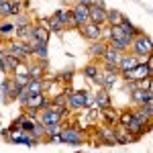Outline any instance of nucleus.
<instances>
[{
    "label": "nucleus",
    "instance_id": "nucleus-1",
    "mask_svg": "<svg viewBox=\"0 0 153 153\" xmlns=\"http://www.w3.org/2000/svg\"><path fill=\"white\" fill-rule=\"evenodd\" d=\"M123 76H125L127 82H139V80H143V78H149V76H151V70H149L147 61H139L133 70L123 71Z\"/></svg>",
    "mask_w": 153,
    "mask_h": 153
},
{
    "label": "nucleus",
    "instance_id": "nucleus-2",
    "mask_svg": "<svg viewBox=\"0 0 153 153\" xmlns=\"http://www.w3.org/2000/svg\"><path fill=\"white\" fill-rule=\"evenodd\" d=\"M133 47H135V53L139 57H149V53H153V43L149 37L139 35V39L133 41Z\"/></svg>",
    "mask_w": 153,
    "mask_h": 153
},
{
    "label": "nucleus",
    "instance_id": "nucleus-3",
    "mask_svg": "<svg viewBox=\"0 0 153 153\" xmlns=\"http://www.w3.org/2000/svg\"><path fill=\"white\" fill-rule=\"evenodd\" d=\"M90 21L96 25H102L106 21V10H104V4L102 2H96V4H90Z\"/></svg>",
    "mask_w": 153,
    "mask_h": 153
},
{
    "label": "nucleus",
    "instance_id": "nucleus-4",
    "mask_svg": "<svg viewBox=\"0 0 153 153\" xmlns=\"http://www.w3.org/2000/svg\"><path fill=\"white\" fill-rule=\"evenodd\" d=\"M71 14L76 16V21H78L80 27L90 21V8H88L86 4H76V6H74V10H71Z\"/></svg>",
    "mask_w": 153,
    "mask_h": 153
},
{
    "label": "nucleus",
    "instance_id": "nucleus-5",
    "mask_svg": "<svg viewBox=\"0 0 153 153\" xmlns=\"http://www.w3.org/2000/svg\"><path fill=\"white\" fill-rule=\"evenodd\" d=\"M61 141L63 143H71V145H78V143H82V135L78 133V131L74 129V127H68V129H61Z\"/></svg>",
    "mask_w": 153,
    "mask_h": 153
},
{
    "label": "nucleus",
    "instance_id": "nucleus-6",
    "mask_svg": "<svg viewBox=\"0 0 153 153\" xmlns=\"http://www.w3.org/2000/svg\"><path fill=\"white\" fill-rule=\"evenodd\" d=\"M82 33L86 39H92V41H96L98 37L102 35V29H100V25L92 23V21H88L86 25H82Z\"/></svg>",
    "mask_w": 153,
    "mask_h": 153
},
{
    "label": "nucleus",
    "instance_id": "nucleus-7",
    "mask_svg": "<svg viewBox=\"0 0 153 153\" xmlns=\"http://www.w3.org/2000/svg\"><path fill=\"white\" fill-rule=\"evenodd\" d=\"M108 35H110V39H117V41H123V43H125V45H127V47H129L131 43H133V37L131 35H127V33H125V31H123V29H120V27H110V29H108Z\"/></svg>",
    "mask_w": 153,
    "mask_h": 153
},
{
    "label": "nucleus",
    "instance_id": "nucleus-8",
    "mask_svg": "<svg viewBox=\"0 0 153 153\" xmlns=\"http://www.w3.org/2000/svg\"><path fill=\"white\" fill-rule=\"evenodd\" d=\"M88 96L90 94H86V92H71L70 96V106L71 108H84V106H88Z\"/></svg>",
    "mask_w": 153,
    "mask_h": 153
},
{
    "label": "nucleus",
    "instance_id": "nucleus-9",
    "mask_svg": "<svg viewBox=\"0 0 153 153\" xmlns=\"http://www.w3.org/2000/svg\"><path fill=\"white\" fill-rule=\"evenodd\" d=\"M153 94L149 90H145V88H137V90H133V100L137 102V104H145L147 100H151Z\"/></svg>",
    "mask_w": 153,
    "mask_h": 153
},
{
    "label": "nucleus",
    "instance_id": "nucleus-10",
    "mask_svg": "<svg viewBox=\"0 0 153 153\" xmlns=\"http://www.w3.org/2000/svg\"><path fill=\"white\" fill-rule=\"evenodd\" d=\"M31 39H35V41H43V43H47L49 41V29L47 27H33V33H31Z\"/></svg>",
    "mask_w": 153,
    "mask_h": 153
},
{
    "label": "nucleus",
    "instance_id": "nucleus-11",
    "mask_svg": "<svg viewBox=\"0 0 153 153\" xmlns=\"http://www.w3.org/2000/svg\"><path fill=\"white\" fill-rule=\"evenodd\" d=\"M57 19L63 23V27H65V25H70V27H80L78 21H76V16L71 14V10H57Z\"/></svg>",
    "mask_w": 153,
    "mask_h": 153
},
{
    "label": "nucleus",
    "instance_id": "nucleus-12",
    "mask_svg": "<svg viewBox=\"0 0 153 153\" xmlns=\"http://www.w3.org/2000/svg\"><path fill=\"white\" fill-rule=\"evenodd\" d=\"M141 59L137 57H131V55H125V57H120V61H118V70L120 71H127V70H133L137 63H139Z\"/></svg>",
    "mask_w": 153,
    "mask_h": 153
},
{
    "label": "nucleus",
    "instance_id": "nucleus-13",
    "mask_svg": "<svg viewBox=\"0 0 153 153\" xmlns=\"http://www.w3.org/2000/svg\"><path fill=\"white\" fill-rule=\"evenodd\" d=\"M27 104H29V108H31V110H37V108H43L47 102H45L43 94H33V96H29Z\"/></svg>",
    "mask_w": 153,
    "mask_h": 153
},
{
    "label": "nucleus",
    "instance_id": "nucleus-14",
    "mask_svg": "<svg viewBox=\"0 0 153 153\" xmlns=\"http://www.w3.org/2000/svg\"><path fill=\"white\" fill-rule=\"evenodd\" d=\"M31 47H33V53H37V55H39L41 59H45V57H47V43L31 39Z\"/></svg>",
    "mask_w": 153,
    "mask_h": 153
},
{
    "label": "nucleus",
    "instance_id": "nucleus-15",
    "mask_svg": "<svg viewBox=\"0 0 153 153\" xmlns=\"http://www.w3.org/2000/svg\"><path fill=\"white\" fill-rule=\"evenodd\" d=\"M96 104H98V108H110V98H108L106 90H98L96 92Z\"/></svg>",
    "mask_w": 153,
    "mask_h": 153
},
{
    "label": "nucleus",
    "instance_id": "nucleus-16",
    "mask_svg": "<svg viewBox=\"0 0 153 153\" xmlns=\"http://www.w3.org/2000/svg\"><path fill=\"white\" fill-rule=\"evenodd\" d=\"M102 57H104L108 63H118V61H120V51H117L114 47H106Z\"/></svg>",
    "mask_w": 153,
    "mask_h": 153
},
{
    "label": "nucleus",
    "instance_id": "nucleus-17",
    "mask_svg": "<svg viewBox=\"0 0 153 153\" xmlns=\"http://www.w3.org/2000/svg\"><path fill=\"white\" fill-rule=\"evenodd\" d=\"M4 65H6V71H10V70L16 71V68L21 65V59L16 55H12V53H8V55H4Z\"/></svg>",
    "mask_w": 153,
    "mask_h": 153
},
{
    "label": "nucleus",
    "instance_id": "nucleus-18",
    "mask_svg": "<svg viewBox=\"0 0 153 153\" xmlns=\"http://www.w3.org/2000/svg\"><path fill=\"white\" fill-rule=\"evenodd\" d=\"M27 90H29V94H41L43 92V84H41V80H29V84H27Z\"/></svg>",
    "mask_w": 153,
    "mask_h": 153
},
{
    "label": "nucleus",
    "instance_id": "nucleus-19",
    "mask_svg": "<svg viewBox=\"0 0 153 153\" xmlns=\"http://www.w3.org/2000/svg\"><path fill=\"white\" fill-rule=\"evenodd\" d=\"M114 82H117V76H114V71H108V70H106V74L102 76V78H100V84L104 86L106 90H108V88H112V86H114Z\"/></svg>",
    "mask_w": 153,
    "mask_h": 153
},
{
    "label": "nucleus",
    "instance_id": "nucleus-20",
    "mask_svg": "<svg viewBox=\"0 0 153 153\" xmlns=\"http://www.w3.org/2000/svg\"><path fill=\"white\" fill-rule=\"evenodd\" d=\"M125 16L120 14L118 10H108L106 12V21L110 23V27H117V25H120V21H123Z\"/></svg>",
    "mask_w": 153,
    "mask_h": 153
},
{
    "label": "nucleus",
    "instance_id": "nucleus-21",
    "mask_svg": "<svg viewBox=\"0 0 153 153\" xmlns=\"http://www.w3.org/2000/svg\"><path fill=\"white\" fill-rule=\"evenodd\" d=\"M118 27H120V29H123V31H125L127 35H131V37H133V35H139V31H137V29H135V27L131 25V21H129V19H123Z\"/></svg>",
    "mask_w": 153,
    "mask_h": 153
},
{
    "label": "nucleus",
    "instance_id": "nucleus-22",
    "mask_svg": "<svg viewBox=\"0 0 153 153\" xmlns=\"http://www.w3.org/2000/svg\"><path fill=\"white\" fill-rule=\"evenodd\" d=\"M61 29H63V23H61V21L57 19V14H55V16H51V19H49V31H53V33H59Z\"/></svg>",
    "mask_w": 153,
    "mask_h": 153
},
{
    "label": "nucleus",
    "instance_id": "nucleus-23",
    "mask_svg": "<svg viewBox=\"0 0 153 153\" xmlns=\"http://www.w3.org/2000/svg\"><path fill=\"white\" fill-rule=\"evenodd\" d=\"M104 51H106V43H94L92 47H90V55H104Z\"/></svg>",
    "mask_w": 153,
    "mask_h": 153
},
{
    "label": "nucleus",
    "instance_id": "nucleus-24",
    "mask_svg": "<svg viewBox=\"0 0 153 153\" xmlns=\"http://www.w3.org/2000/svg\"><path fill=\"white\" fill-rule=\"evenodd\" d=\"M31 33H33V27H31V25H21V27L16 29V35L21 37V39H25V37H31Z\"/></svg>",
    "mask_w": 153,
    "mask_h": 153
},
{
    "label": "nucleus",
    "instance_id": "nucleus-25",
    "mask_svg": "<svg viewBox=\"0 0 153 153\" xmlns=\"http://www.w3.org/2000/svg\"><path fill=\"white\" fill-rule=\"evenodd\" d=\"M29 80H31V76H29V74H25V71H21V74H16V76H14V82L19 84V86H27V84H29Z\"/></svg>",
    "mask_w": 153,
    "mask_h": 153
},
{
    "label": "nucleus",
    "instance_id": "nucleus-26",
    "mask_svg": "<svg viewBox=\"0 0 153 153\" xmlns=\"http://www.w3.org/2000/svg\"><path fill=\"white\" fill-rule=\"evenodd\" d=\"M84 76H88L90 80H96V76H98V68H96V65H88V68L84 70Z\"/></svg>",
    "mask_w": 153,
    "mask_h": 153
},
{
    "label": "nucleus",
    "instance_id": "nucleus-27",
    "mask_svg": "<svg viewBox=\"0 0 153 153\" xmlns=\"http://www.w3.org/2000/svg\"><path fill=\"white\" fill-rule=\"evenodd\" d=\"M59 133H61V125H59V123L47 125V135H59Z\"/></svg>",
    "mask_w": 153,
    "mask_h": 153
},
{
    "label": "nucleus",
    "instance_id": "nucleus-28",
    "mask_svg": "<svg viewBox=\"0 0 153 153\" xmlns=\"http://www.w3.org/2000/svg\"><path fill=\"white\" fill-rule=\"evenodd\" d=\"M12 31H14V25L12 23H2L0 25V33H2V35H8Z\"/></svg>",
    "mask_w": 153,
    "mask_h": 153
},
{
    "label": "nucleus",
    "instance_id": "nucleus-29",
    "mask_svg": "<svg viewBox=\"0 0 153 153\" xmlns=\"http://www.w3.org/2000/svg\"><path fill=\"white\" fill-rule=\"evenodd\" d=\"M41 71H43V65H33L31 68V78L33 80H39L41 78Z\"/></svg>",
    "mask_w": 153,
    "mask_h": 153
},
{
    "label": "nucleus",
    "instance_id": "nucleus-30",
    "mask_svg": "<svg viewBox=\"0 0 153 153\" xmlns=\"http://www.w3.org/2000/svg\"><path fill=\"white\" fill-rule=\"evenodd\" d=\"M110 47H114L117 51H125V49H127V45H125L123 41H117V39H110Z\"/></svg>",
    "mask_w": 153,
    "mask_h": 153
},
{
    "label": "nucleus",
    "instance_id": "nucleus-31",
    "mask_svg": "<svg viewBox=\"0 0 153 153\" xmlns=\"http://www.w3.org/2000/svg\"><path fill=\"white\" fill-rule=\"evenodd\" d=\"M65 102H68V96H65V92L63 94H59L55 100H53V104L55 106H65Z\"/></svg>",
    "mask_w": 153,
    "mask_h": 153
},
{
    "label": "nucleus",
    "instance_id": "nucleus-32",
    "mask_svg": "<svg viewBox=\"0 0 153 153\" xmlns=\"http://www.w3.org/2000/svg\"><path fill=\"white\" fill-rule=\"evenodd\" d=\"M0 14H10V2H2L0 4Z\"/></svg>",
    "mask_w": 153,
    "mask_h": 153
},
{
    "label": "nucleus",
    "instance_id": "nucleus-33",
    "mask_svg": "<svg viewBox=\"0 0 153 153\" xmlns=\"http://www.w3.org/2000/svg\"><path fill=\"white\" fill-rule=\"evenodd\" d=\"M0 70L6 71V65H4V51H2V49H0Z\"/></svg>",
    "mask_w": 153,
    "mask_h": 153
},
{
    "label": "nucleus",
    "instance_id": "nucleus-34",
    "mask_svg": "<svg viewBox=\"0 0 153 153\" xmlns=\"http://www.w3.org/2000/svg\"><path fill=\"white\" fill-rule=\"evenodd\" d=\"M147 65H149V70L153 74V53H149V59H147Z\"/></svg>",
    "mask_w": 153,
    "mask_h": 153
},
{
    "label": "nucleus",
    "instance_id": "nucleus-35",
    "mask_svg": "<svg viewBox=\"0 0 153 153\" xmlns=\"http://www.w3.org/2000/svg\"><path fill=\"white\" fill-rule=\"evenodd\" d=\"M16 25H19V27H21V25H27V19H25V16H19V19H16Z\"/></svg>",
    "mask_w": 153,
    "mask_h": 153
},
{
    "label": "nucleus",
    "instance_id": "nucleus-36",
    "mask_svg": "<svg viewBox=\"0 0 153 153\" xmlns=\"http://www.w3.org/2000/svg\"><path fill=\"white\" fill-rule=\"evenodd\" d=\"M80 4H86V6H90V4H92V0H80Z\"/></svg>",
    "mask_w": 153,
    "mask_h": 153
},
{
    "label": "nucleus",
    "instance_id": "nucleus-37",
    "mask_svg": "<svg viewBox=\"0 0 153 153\" xmlns=\"http://www.w3.org/2000/svg\"><path fill=\"white\" fill-rule=\"evenodd\" d=\"M2 2H4V0H0V4H2Z\"/></svg>",
    "mask_w": 153,
    "mask_h": 153
}]
</instances>
